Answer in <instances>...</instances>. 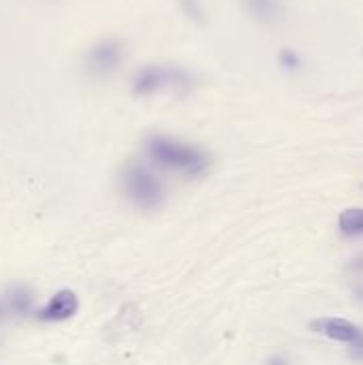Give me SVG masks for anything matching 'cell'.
I'll return each mask as SVG.
<instances>
[{"label":"cell","mask_w":363,"mask_h":365,"mask_svg":"<svg viewBox=\"0 0 363 365\" xmlns=\"http://www.w3.org/2000/svg\"><path fill=\"white\" fill-rule=\"evenodd\" d=\"M122 190L137 207H143V210H152L160 205L163 195H165L160 180L148 167L137 165V163L128 165L122 171Z\"/></svg>","instance_id":"3"},{"label":"cell","mask_w":363,"mask_h":365,"mask_svg":"<svg viewBox=\"0 0 363 365\" xmlns=\"http://www.w3.org/2000/svg\"><path fill=\"white\" fill-rule=\"evenodd\" d=\"M124 60V45L118 38H101L86 51V71L92 77H109Z\"/></svg>","instance_id":"4"},{"label":"cell","mask_w":363,"mask_h":365,"mask_svg":"<svg viewBox=\"0 0 363 365\" xmlns=\"http://www.w3.org/2000/svg\"><path fill=\"white\" fill-rule=\"evenodd\" d=\"M278 60H280V64L285 66V68H300L302 66V60H300V56L293 51V49H282L280 51V56H278Z\"/></svg>","instance_id":"10"},{"label":"cell","mask_w":363,"mask_h":365,"mask_svg":"<svg viewBox=\"0 0 363 365\" xmlns=\"http://www.w3.org/2000/svg\"><path fill=\"white\" fill-rule=\"evenodd\" d=\"M310 331L317 334V336H325L329 340H336V342H342V344H349L355 353V357H363V331L351 321L347 319H336V317H323V319H317L312 321L310 325Z\"/></svg>","instance_id":"5"},{"label":"cell","mask_w":363,"mask_h":365,"mask_svg":"<svg viewBox=\"0 0 363 365\" xmlns=\"http://www.w3.org/2000/svg\"><path fill=\"white\" fill-rule=\"evenodd\" d=\"M244 11L259 24L272 26L278 24L285 17V4L282 0H242Z\"/></svg>","instance_id":"7"},{"label":"cell","mask_w":363,"mask_h":365,"mask_svg":"<svg viewBox=\"0 0 363 365\" xmlns=\"http://www.w3.org/2000/svg\"><path fill=\"white\" fill-rule=\"evenodd\" d=\"M9 306L15 314H28L34 308V297L26 287H13L9 291Z\"/></svg>","instance_id":"9"},{"label":"cell","mask_w":363,"mask_h":365,"mask_svg":"<svg viewBox=\"0 0 363 365\" xmlns=\"http://www.w3.org/2000/svg\"><path fill=\"white\" fill-rule=\"evenodd\" d=\"M182 9L188 17L197 19V21H203V9L199 4V0H182Z\"/></svg>","instance_id":"11"},{"label":"cell","mask_w":363,"mask_h":365,"mask_svg":"<svg viewBox=\"0 0 363 365\" xmlns=\"http://www.w3.org/2000/svg\"><path fill=\"white\" fill-rule=\"evenodd\" d=\"M190 86V75L180 66L150 64L139 68L133 77V92L137 96H152L163 90H188Z\"/></svg>","instance_id":"2"},{"label":"cell","mask_w":363,"mask_h":365,"mask_svg":"<svg viewBox=\"0 0 363 365\" xmlns=\"http://www.w3.org/2000/svg\"><path fill=\"white\" fill-rule=\"evenodd\" d=\"M338 227L344 235L349 237H359L363 235V210L362 207H351L344 210L338 218Z\"/></svg>","instance_id":"8"},{"label":"cell","mask_w":363,"mask_h":365,"mask_svg":"<svg viewBox=\"0 0 363 365\" xmlns=\"http://www.w3.org/2000/svg\"><path fill=\"white\" fill-rule=\"evenodd\" d=\"M77 310H79L77 293L71 289H62L49 297V302L36 312V317L43 323H64V321L73 319L77 314Z\"/></svg>","instance_id":"6"},{"label":"cell","mask_w":363,"mask_h":365,"mask_svg":"<svg viewBox=\"0 0 363 365\" xmlns=\"http://www.w3.org/2000/svg\"><path fill=\"white\" fill-rule=\"evenodd\" d=\"M270 365H287V364H285L282 359H272V361H270Z\"/></svg>","instance_id":"12"},{"label":"cell","mask_w":363,"mask_h":365,"mask_svg":"<svg viewBox=\"0 0 363 365\" xmlns=\"http://www.w3.org/2000/svg\"><path fill=\"white\" fill-rule=\"evenodd\" d=\"M145 154L158 167L180 171L184 175H199L208 169L210 158L195 145L182 143L165 135H152L145 139Z\"/></svg>","instance_id":"1"}]
</instances>
